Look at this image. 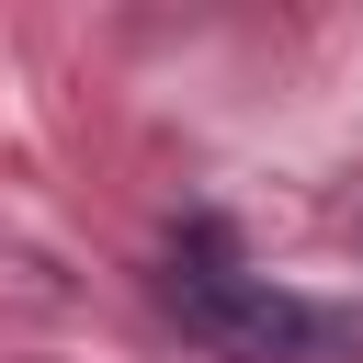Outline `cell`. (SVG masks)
<instances>
[{"mask_svg": "<svg viewBox=\"0 0 363 363\" xmlns=\"http://www.w3.org/2000/svg\"><path fill=\"white\" fill-rule=\"evenodd\" d=\"M170 306H182L204 340L250 352V363H363V318H340V306H318V295H284L272 272H238L216 238H193V250L170 261Z\"/></svg>", "mask_w": 363, "mask_h": 363, "instance_id": "1", "label": "cell"}]
</instances>
